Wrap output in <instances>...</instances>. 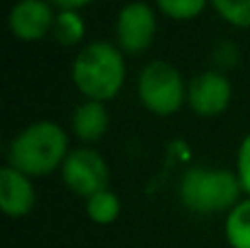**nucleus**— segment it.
<instances>
[{
  "mask_svg": "<svg viewBox=\"0 0 250 248\" xmlns=\"http://www.w3.org/2000/svg\"><path fill=\"white\" fill-rule=\"evenodd\" d=\"M70 134L62 123L51 119L24 125L7 147V165L31 178H46L60 171L66 156L70 154Z\"/></svg>",
  "mask_w": 250,
  "mask_h": 248,
  "instance_id": "obj_1",
  "label": "nucleus"
},
{
  "mask_svg": "<svg viewBox=\"0 0 250 248\" xmlns=\"http://www.w3.org/2000/svg\"><path fill=\"white\" fill-rule=\"evenodd\" d=\"M73 86L83 99L110 103L121 95L127 79V57L114 40H92L83 44L70 64Z\"/></svg>",
  "mask_w": 250,
  "mask_h": 248,
  "instance_id": "obj_2",
  "label": "nucleus"
},
{
  "mask_svg": "<svg viewBox=\"0 0 250 248\" xmlns=\"http://www.w3.org/2000/svg\"><path fill=\"white\" fill-rule=\"evenodd\" d=\"M178 198L189 213L211 218V215L229 213L244 198V189L235 169L195 165L180 176Z\"/></svg>",
  "mask_w": 250,
  "mask_h": 248,
  "instance_id": "obj_3",
  "label": "nucleus"
},
{
  "mask_svg": "<svg viewBox=\"0 0 250 248\" xmlns=\"http://www.w3.org/2000/svg\"><path fill=\"white\" fill-rule=\"evenodd\" d=\"M189 82L180 68L167 60H151L141 68L136 77V95L141 105L149 114L167 119L178 114L187 105Z\"/></svg>",
  "mask_w": 250,
  "mask_h": 248,
  "instance_id": "obj_4",
  "label": "nucleus"
},
{
  "mask_svg": "<svg viewBox=\"0 0 250 248\" xmlns=\"http://www.w3.org/2000/svg\"><path fill=\"white\" fill-rule=\"evenodd\" d=\"M158 35V9L143 0H129L114 18V44L125 57H141L154 46Z\"/></svg>",
  "mask_w": 250,
  "mask_h": 248,
  "instance_id": "obj_5",
  "label": "nucleus"
},
{
  "mask_svg": "<svg viewBox=\"0 0 250 248\" xmlns=\"http://www.w3.org/2000/svg\"><path fill=\"white\" fill-rule=\"evenodd\" d=\"M60 178L70 193L88 200L90 196L110 187V165L97 147L79 145L66 156Z\"/></svg>",
  "mask_w": 250,
  "mask_h": 248,
  "instance_id": "obj_6",
  "label": "nucleus"
},
{
  "mask_svg": "<svg viewBox=\"0 0 250 248\" xmlns=\"http://www.w3.org/2000/svg\"><path fill=\"white\" fill-rule=\"evenodd\" d=\"M233 101V82L226 73L207 68L193 75L187 88V108L202 119L224 114Z\"/></svg>",
  "mask_w": 250,
  "mask_h": 248,
  "instance_id": "obj_7",
  "label": "nucleus"
},
{
  "mask_svg": "<svg viewBox=\"0 0 250 248\" xmlns=\"http://www.w3.org/2000/svg\"><path fill=\"white\" fill-rule=\"evenodd\" d=\"M57 9L48 0H18L9 9L7 24L18 42L35 44L53 35Z\"/></svg>",
  "mask_w": 250,
  "mask_h": 248,
  "instance_id": "obj_8",
  "label": "nucleus"
},
{
  "mask_svg": "<svg viewBox=\"0 0 250 248\" xmlns=\"http://www.w3.org/2000/svg\"><path fill=\"white\" fill-rule=\"evenodd\" d=\"M38 205L35 180L22 171L4 165L0 169V207L2 213L11 220H22L33 213Z\"/></svg>",
  "mask_w": 250,
  "mask_h": 248,
  "instance_id": "obj_9",
  "label": "nucleus"
},
{
  "mask_svg": "<svg viewBox=\"0 0 250 248\" xmlns=\"http://www.w3.org/2000/svg\"><path fill=\"white\" fill-rule=\"evenodd\" d=\"M110 130V110L108 103L83 99L75 105L70 114V134L82 145L95 147Z\"/></svg>",
  "mask_w": 250,
  "mask_h": 248,
  "instance_id": "obj_10",
  "label": "nucleus"
},
{
  "mask_svg": "<svg viewBox=\"0 0 250 248\" xmlns=\"http://www.w3.org/2000/svg\"><path fill=\"white\" fill-rule=\"evenodd\" d=\"M224 237L230 248H250V198L244 196L224 218Z\"/></svg>",
  "mask_w": 250,
  "mask_h": 248,
  "instance_id": "obj_11",
  "label": "nucleus"
},
{
  "mask_svg": "<svg viewBox=\"0 0 250 248\" xmlns=\"http://www.w3.org/2000/svg\"><path fill=\"white\" fill-rule=\"evenodd\" d=\"M86 202V215L92 224H99V227H110L121 218L123 211V202L112 189H104V191L90 196Z\"/></svg>",
  "mask_w": 250,
  "mask_h": 248,
  "instance_id": "obj_12",
  "label": "nucleus"
},
{
  "mask_svg": "<svg viewBox=\"0 0 250 248\" xmlns=\"http://www.w3.org/2000/svg\"><path fill=\"white\" fill-rule=\"evenodd\" d=\"M88 33V24L83 20L82 11H57L55 26H53V40L66 48L83 46V40Z\"/></svg>",
  "mask_w": 250,
  "mask_h": 248,
  "instance_id": "obj_13",
  "label": "nucleus"
},
{
  "mask_svg": "<svg viewBox=\"0 0 250 248\" xmlns=\"http://www.w3.org/2000/svg\"><path fill=\"white\" fill-rule=\"evenodd\" d=\"M211 0H154V7L160 16L169 18L173 22H191L200 18Z\"/></svg>",
  "mask_w": 250,
  "mask_h": 248,
  "instance_id": "obj_14",
  "label": "nucleus"
},
{
  "mask_svg": "<svg viewBox=\"0 0 250 248\" xmlns=\"http://www.w3.org/2000/svg\"><path fill=\"white\" fill-rule=\"evenodd\" d=\"M211 7L233 29H250V0H211Z\"/></svg>",
  "mask_w": 250,
  "mask_h": 248,
  "instance_id": "obj_15",
  "label": "nucleus"
},
{
  "mask_svg": "<svg viewBox=\"0 0 250 248\" xmlns=\"http://www.w3.org/2000/svg\"><path fill=\"white\" fill-rule=\"evenodd\" d=\"M239 60H242V51H239V46L233 40H220V42H215V46L211 48V64H213V68L220 70V73L229 75L230 70L239 64Z\"/></svg>",
  "mask_w": 250,
  "mask_h": 248,
  "instance_id": "obj_16",
  "label": "nucleus"
},
{
  "mask_svg": "<svg viewBox=\"0 0 250 248\" xmlns=\"http://www.w3.org/2000/svg\"><path fill=\"white\" fill-rule=\"evenodd\" d=\"M235 171L242 183L244 196L250 198V132L242 139L237 147V158H235Z\"/></svg>",
  "mask_w": 250,
  "mask_h": 248,
  "instance_id": "obj_17",
  "label": "nucleus"
},
{
  "mask_svg": "<svg viewBox=\"0 0 250 248\" xmlns=\"http://www.w3.org/2000/svg\"><path fill=\"white\" fill-rule=\"evenodd\" d=\"M57 11H82V9L90 7L97 0H48Z\"/></svg>",
  "mask_w": 250,
  "mask_h": 248,
  "instance_id": "obj_18",
  "label": "nucleus"
}]
</instances>
